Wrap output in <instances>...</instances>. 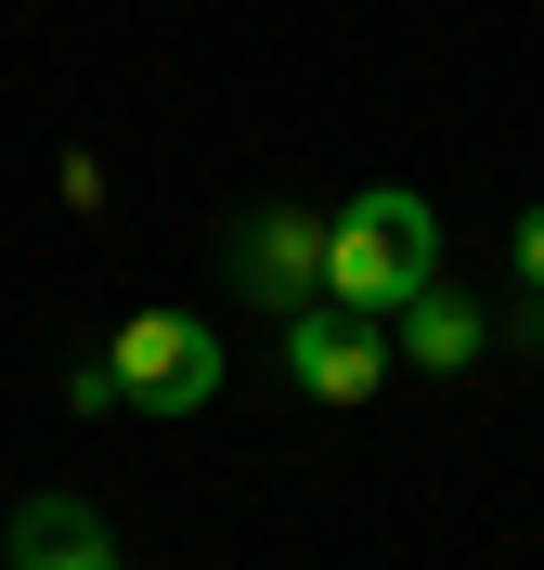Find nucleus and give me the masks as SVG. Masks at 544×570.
I'll use <instances>...</instances> for the list:
<instances>
[{
    "label": "nucleus",
    "mask_w": 544,
    "mask_h": 570,
    "mask_svg": "<svg viewBox=\"0 0 544 570\" xmlns=\"http://www.w3.org/2000/svg\"><path fill=\"white\" fill-rule=\"evenodd\" d=\"M402 363H428V376H454V363H479V312L454 298V285H428L415 312H402V337H389Z\"/></svg>",
    "instance_id": "423d86ee"
},
{
    "label": "nucleus",
    "mask_w": 544,
    "mask_h": 570,
    "mask_svg": "<svg viewBox=\"0 0 544 570\" xmlns=\"http://www.w3.org/2000/svg\"><path fill=\"white\" fill-rule=\"evenodd\" d=\"M532 337H544V312H532Z\"/></svg>",
    "instance_id": "1a4fd4ad"
},
{
    "label": "nucleus",
    "mask_w": 544,
    "mask_h": 570,
    "mask_svg": "<svg viewBox=\"0 0 544 570\" xmlns=\"http://www.w3.org/2000/svg\"><path fill=\"white\" fill-rule=\"evenodd\" d=\"M428 285H441V208H428V195L376 181V195H350V208L325 220V298H337V312L402 324Z\"/></svg>",
    "instance_id": "f257e3e1"
},
{
    "label": "nucleus",
    "mask_w": 544,
    "mask_h": 570,
    "mask_svg": "<svg viewBox=\"0 0 544 570\" xmlns=\"http://www.w3.org/2000/svg\"><path fill=\"white\" fill-rule=\"evenodd\" d=\"M234 285H247L259 312H311V298H325V220L311 208H259L247 234H234Z\"/></svg>",
    "instance_id": "20e7f679"
},
{
    "label": "nucleus",
    "mask_w": 544,
    "mask_h": 570,
    "mask_svg": "<svg viewBox=\"0 0 544 570\" xmlns=\"http://www.w3.org/2000/svg\"><path fill=\"white\" fill-rule=\"evenodd\" d=\"M518 285H532V312H544V208L518 220Z\"/></svg>",
    "instance_id": "6e6552de"
},
{
    "label": "nucleus",
    "mask_w": 544,
    "mask_h": 570,
    "mask_svg": "<svg viewBox=\"0 0 544 570\" xmlns=\"http://www.w3.org/2000/svg\"><path fill=\"white\" fill-rule=\"evenodd\" d=\"M13 570H117L105 505H78V493H27V505H13Z\"/></svg>",
    "instance_id": "39448f33"
},
{
    "label": "nucleus",
    "mask_w": 544,
    "mask_h": 570,
    "mask_svg": "<svg viewBox=\"0 0 544 570\" xmlns=\"http://www.w3.org/2000/svg\"><path fill=\"white\" fill-rule=\"evenodd\" d=\"M66 402H78V415H130V390H117V363H105V351L66 376Z\"/></svg>",
    "instance_id": "0eeeda50"
},
{
    "label": "nucleus",
    "mask_w": 544,
    "mask_h": 570,
    "mask_svg": "<svg viewBox=\"0 0 544 570\" xmlns=\"http://www.w3.org/2000/svg\"><path fill=\"white\" fill-rule=\"evenodd\" d=\"M389 324H363V312H337V298H311V312L286 324V376L311 402H376V376H389Z\"/></svg>",
    "instance_id": "7ed1b4c3"
},
{
    "label": "nucleus",
    "mask_w": 544,
    "mask_h": 570,
    "mask_svg": "<svg viewBox=\"0 0 544 570\" xmlns=\"http://www.w3.org/2000/svg\"><path fill=\"white\" fill-rule=\"evenodd\" d=\"M105 363H117V390H130V415H195L220 390V337L195 312H130Z\"/></svg>",
    "instance_id": "f03ea898"
}]
</instances>
